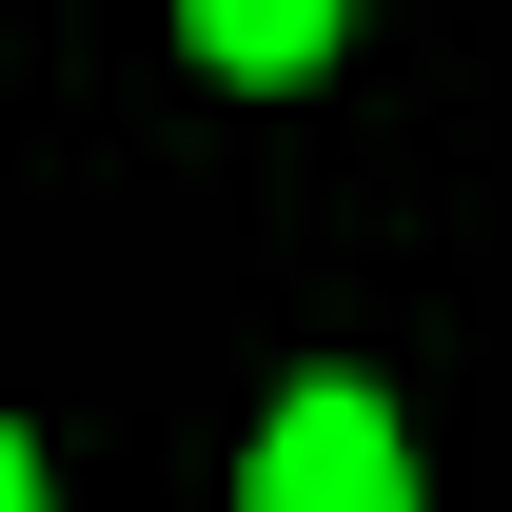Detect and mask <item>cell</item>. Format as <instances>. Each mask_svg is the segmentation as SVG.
I'll return each instance as SVG.
<instances>
[{
  "instance_id": "obj_1",
  "label": "cell",
  "mask_w": 512,
  "mask_h": 512,
  "mask_svg": "<svg viewBox=\"0 0 512 512\" xmlns=\"http://www.w3.org/2000/svg\"><path fill=\"white\" fill-rule=\"evenodd\" d=\"M256 512H394V414L375 394H296L256 434Z\"/></svg>"
},
{
  "instance_id": "obj_2",
  "label": "cell",
  "mask_w": 512,
  "mask_h": 512,
  "mask_svg": "<svg viewBox=\"0 0 512 512\" xmlns=\"http://www.w3.org/2000/svg\"><path fill=\"white\" fill-rule=\"evenodd\" d=\"M178 20H197L217 79H316L335 60V0H178Z\"/></svg>"
},
{
  "instance_id": "obj_3",
  "label": "cell",
  "mask_w": 512,
  "mask_h": 512,
  "mask_svg": "<svg viewBox=\"0 0 512 512\" xmlns=\"http://www.w3.org/2000/svg\"><path fill=\"white\" fill-rule=\"evenodd\" d=\"M20 493H40V453H20V434H0V512H20Z\"/></svg>"
}]
</instances>
